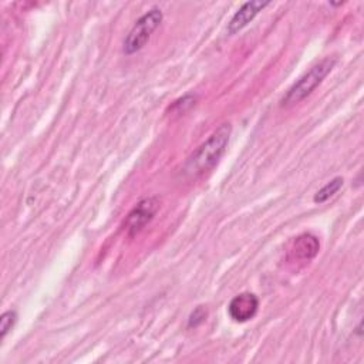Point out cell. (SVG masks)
Instances as JSON below:
<instances>
[{"label":"cell","mask_w":364,"mask_h":364,"mask_svg":"<svg viewBox=\"0 0 364 364\" xmlns=\"http://www.w3.org/2000/svg\"><path fill=\"white\" fill-rule=\"evenodd\" d=\"M159 208V200L156 198H146L136 203V206L129 212L125 226L131 235L139 232L156 213Z\"/></svg>","instance_id":"277c9868"},{"label":"cell","mask_w":364,"mask_h":364,"mask_svg":"<svg viewBox=\"0 0 364 364\" xmlns=\"http://www.w3.org/2000/svg\"><path fill=\"white\" fill-rule=\"evenodd\" d=\"M257 307L259 300L253 293H240L230 300L228 311L235 321L245 323L255 317V314L257 313Z\"/></svg>","instance_id":"5b68a950"},{"label":"cell","mask_w":364,"mask_h":364,"mask_svg":"<svg viewBox=\"0 0 364 364\" xmlns=\"http://www.w3.org/2000/svg\"><path fill=\"white\" fill-rule=\"evenodd\" d=\"M16 320H17V314L13 310H7V311H4L1 314V317H0V334H1V338L7 334L9 330H11V327L16 323Z\"/></svg>","instance_id":"9c48e42d"},{"label":"cell","mask_w":364,"mask_h":364,"mask_svg":"<svg viewBox=\"0 0 364 364\" xmlns=\"http://www.w3.org/2000/svg\"><path fill=\"white\" fill-rule=\"evenodd\" d=\"M269 4H270V1H260V0L243 3L242 7L230 18V21L228 24V33L235 34L239 30H242L243 27H246L257 16V13Z\"/></svg>","instance_id":"8992f818"},{"label":"cell","mask_w":364,"mask_h":364,"mask_svg":"<svg viewBox=\"0 0 364 364\" xmlns=\"http://www.w3.org/2000/svg\"><path fill=\"white\" fill-rule=\"evenodd\" d=\"M343 182H344V181H343L341 176L333 178V179L328 181L321 189H318V191L316 192L313 200H314L316 203H323V202H326L327 199H330L333 195H336V193L341 189Z\"/></svg>","instance_id":"ba28073f"},{"label":"cell","mask_w":364,"mask_h":364,"mask_svg":"<svg viewBox=\"0 0 364 364\" xmlns=\"http://www.w3.org/2000/svg\"><path fill=\"white\" fill-rule=\"evenodd\" d=\"M318 247H320L318 239L310 233H304V235H300L299 237H296L291 250L297 259L310 260L317 255Z\"/></svg>","instance_id":"52a82bcc"},{"label":"cell","mask_w":364,"mask_h":364,"mask_svg":"<svg viewBox=\"0 0 364 364\" xmlns=\"http://www.w3.org/2000/svg\"><path fill=\"white\" fill-rule=\"evenodd\" d=\"M206 310L202 307V306H198L189 316V320H188V326L189 327H198L199 324H202L205 320H206Z\"/></svg>","instance_id":"30bf717a"},{"label":"cell","mask_w":364,"mask_h":364,"mask_svg":"<svg viewBox=\"0 0 364 364\" xmlns=\"http://www.w3.org/2000/svg\"><path fill=\"white\" fill-rule=\"evenodd\" d=\"M230 132L232 127L229 122H225L218 129H215L212 135L186 159L182 166V173L185 176L195 178L212 169L225 154Z\"/></svg>","instance_id":"6da1fadb"},{"label":"cell","mask_w":364,"mask_h":364,"mask_svg":"<svg viewBox=\"0 0 364 364\" xmlns=\"http://www.w3.org/2000/svg\"><path fill=\"white\" fill-rule=\"evenodd\" d=\"M161 21L162 11L158 7H154L148 13L141 16L124 40V53L129 55L139 51L148 43L151 34L161 24Z\"/></svg>","instance_id":"3957f363"},{"label":"cell","mask_w":364,"mask_h":364,"mask_svg":"<svg viewBox=\"0 0 364 364\" xmlns=\"http://www.w3.org/2000/svg\"><path fill=\"white\" fill-rule=\"evenodd\" d=\"M336 65V58L326 57L316 65H313L307 73H304L286 92V95L282 100V105L287 107L291 104H296L310 95L317 85L326 78V75L333 70Z\"/></svg>","instance_id":"7a4b0ae2"}]
</instances>
